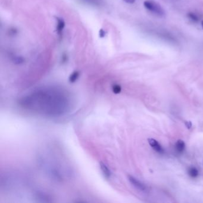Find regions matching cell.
Listing matches in <instances>:
<instances>
[{"instance_id": "5bb4252c", "label": "cell", "mask_w": 203, "mask_h": 203, "mask_svg": "<svg viewBox=\"0 0 203 203\" xmlns=\"http://www.w3.org/2000/svg\"><path fill=\"white\" fill-rule=\"evenodd\" d=\"M184 123H185V125L186 127L187 128V129H189L190 128H191L193 124H192V122L191 121H185Z\"/></svg>"}, {"instance_id": "ba28073f", "label": "cell", "mask_w": 203, "mask_h": 203, "mask_svg": "<svg viewBox=\"0 0 203 203\" xmlns=\"http://www.w3.org/2000/svg\"><path fill=\"white\" fill-rule=\"evenodd\" d=\"M57 31L58 33H60L63 30L64 26H65V22L64 21L60 18H57Z\"/></svg>"}, {"instance_id": "3957f363", "label": "cell", "mask_w": 203, "mask_h": 203, "mask_svg": "<svg viewBox=\"0 0 203 203\" xmlns=\"http://www.w3.org/2000/svg\"><path fill=\"white\" fill-rule=\"evenodd\" d=\"M128 178L130 183L138 190L142 191V192H146L147 190L146 186L140 181L138 180L137 178L132 176L131 175H128Z\"/></svg>"}, {"instance_id": "7c38bea8", "label": "cell", "mask_w": 203, "mask_h": 203, "mask_svg": "<svg viewBox=\"0 0 203 203\" xmlns=\"http://www.w3.org/2000/svg\"><path fill=\"white\" fill-rule=\"evenodd\" d=\"M112 91L114 93L118 94L120 93L121 91V88L119 85L117 84H114L112 87Z\"/></svg>"}, {"instance_id": "30bf717a", "label": "cell", "mask_w": 203, "mask_h": 203, "mask_svg": "<svg viewBox=\"0 0 203 203\" xmlns=\"http://www.w3.org/2000/svg\"><path fill=\"white\" fill-rule=\"evenodd\" d=\"M80 73L79 72L77 71H75L73 72L69 76V80L70 83H74L78 79L79 77Z\"/></svg>"}, {"instance_id": "4fadbf2b", "label": "cell", "mask_w": 203, "mask_h": 203, "mask_svg": "<svg viewBox=\"0 0 203 203\" xmlns=\"http://www.w3.org/2000/svg\"><path fill=\"white\" fill-rule=\"evenodd\" d=\"M84 1L87 2L90 4L93 5H100L101 4V0H83Z\"/></svg>"}, {"instance_id": "9a60e30c", "label": "cell", "mask_w": 203, "mask_h": 203, "mask_svg": "<svg viewBox=\"0 0 203 203\" xmlns=\"http://www.w3.org/2000/svg\"><path fill=\"white\" fill-rule=\"evenodd\" d=\"M123 1L124 2H125L126 3H128V4H132L135 3V1H136V0H123Z\"/></svg>"}, {"instance_id": "7a4b0ae2", "label": "cell", "mask_w": 203, "mask_h": 203, "mask_svg": "<svg viewBox=\"0 0 203 203\" xmlns=\"http://www.w3.org/2000/svg\"><path fill=\"white\" fill-rule=\"evenodd\" d=\"M144 7L150 12L158 17H163L165 16V11L160 4L153 0H146L144 2Z\"/></svg>"}, {"instance_id": "277c9868", "label": "cell", "mask_w": 203, "mask_h": 203, "mask_svg": "<svg viewBox=\"0 0 203 203\" xmlns=\"http://www.w3.org/2000/svg\"><path fill=\"white\" fill-rule=\"evenodd\" d=\"M148 141L149 144L150 145V146L154 149V150L160 154H162L164 153V150L163 148H162L161 145L154 139L153 138H148Z\"/></svg>"}, {"instance_id": "8fae6325", "label": "cell", "mask_w": 203, "mask_h": 203, "mask_svg": "<svg viewBox=\"0 0 203 203\" xmlns=\"http://www.w3.org/2000/svg\"><path fill=\"white\" fill-rule=\"evenodd\" d=\"M13 61L16 64H21L24 63V59L20 56H15L13 58Z\"/></svg>"}, {"instance_id": "8992f818", "label": "cell", "mask_w": 203, "mask_h": 203, "mask_svg": "<svg viewBox=\"0 0 203 203\" xmlns=\"http://www.w3.org/2000/svg\"><path fill=\"white\" fill-rule=\"evenodd\" d=\"M176 150L179 153H182L184 151L185 148V144L183 141L181 140H179L177 141L176 143L175 144Z\"/></svg>"}, {"instance_id": "52a82bcc", "label": "cell", "mask_w": 203, "mask_h": 203, "mask_svg": "<svg viewBox=\"0 0 203 203\" xmlns=\"http://www.w3.org/2000/svg\"><path fill=\"white\" fill-rule=\"evenodd\" d=\"M188 173L189 176L193 178H195L198 176V170L195 167H190L188 170Z\"/></svg>"}, {"instance_id": "e0dca14e", "label": "cell", "mask_w": 203, "mask_h": 203, "mask_svg": "<svg viewBox=\"0 0 203 203\" xmlns=\"http://www.w3.org/2000/svg\"><path fill=\"white\" fill-rule=\"evenodd\" d=\"M201 27H202V28L203 29V20L201 21Z\"/></svg>"}, {"instance_id": "5b68a950", "label": "cell", "mask_w": 203, "mask_h": 203, "mask_svg": "<svg viewBox=\"0 0 203 203\" xmlns=\"http://www.w3.org/2000/svg\"><path fill=\"white\" fill-rule=\"evenodd\" d=\"M100 169H101V170L104 175V178L107 179H110L112 173V172L110 170V169L108 167V166L105 164L103 163V162H100Z\"/></svg>"}, {"instance_id": "2e32d148", "label": "cell", "mask_w": 203, "mask_h": 203, "mask_svg": "<svg viewBox=\"0 0 203 203\" xmlns=\"http://www.w3.org/2000/svg\"><path fill=\"white\" fill-rule=\"evenodd\" d=\"M105 32L103 29H101L100 31V36L101 38H103L105 36Z\"/></svg>"}, {"instance_id": "9c48e42d", "label": "cell", "mask_w": 203, "mask_h": 203, "mask_svg": "<svg viewBox=\"0 0 203 203\" xmlns=\"http://www.w3.org/2000/svg\"><path fill=\"white\" fill-rule=\"evenodd\" d=\"M188 18L191 22L196 23L199 21V17L197 14L193 12H189L187 14Z\"/></svg>"}, {"instance_id": "6da1fadb", "label": "cell", "mask_w": 203, "mask_h": 203, "mask_svg": "<svg viewBox=\"0 0 203 203\" xmlns=\"http://www.w3.org/2000/svg\"><path fill=\"white\" fill-rule=\"evenodd\" d=\"M23 109L42 116L57 117L68 113L72 107L70 93L60 87L39 88L20 98Z\"/></svg>"}]
</instances>
